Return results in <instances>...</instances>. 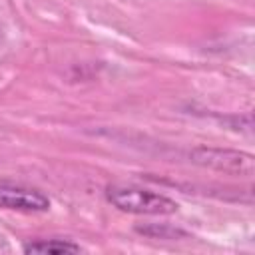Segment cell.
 Segmentation results:
<instances>
[{
  "label": "cell",
  "instance_id": "cell-4",
  "mask_svg": "<svg viewBox=\"0 0 255 255\" xmlns=\"http://www.w3.org/2000/svg\"><path fill=\"white\" fill-rule=\"evenodd\" d=\"M82 247L70 239H36L24 245V253H40V255H66L80 253Z\"/></svg>",
  "mask_w": 255,
  "mask_h": 255
},
{
  "label": "cell",
  "instance_id": "cell-2",
  "mask_svg": "<svg viewBox=\"0 0 255 255\" xmlns=\"http://www.w3.org/2000/svg\"><path fill=\"white\" fill-rule=\"evenodd\" d=\"M187 157L195 165L215 169V171H221V173H229V175L249 177L255 171L253 155L247 153V151H239V149L197 145V147L187 151Z\"/></svg>",
  "mask_w": 255,
  "mask_h": 255
},
{
  "label": "cell",
  "instance_id": "cell-3",
  "mask_svg": "<svg viewBox=\"0 0 255 255\" xmlns=\"http://www.w3.org/2000/svg\"><path fill=\"white\" fill-rule=\"evenodd\" d=\"M0 209L42 213L50 209V199L36 187L16 183L10 179H0Z\"/></svg>",
  "mask_w": 255,
  "mask_h": 255
},
{
  "label": "cell",
  "instance_id": "cell-5",
  "mask_svg": "<svg viewBox=\"0 0 255 255\" xmlns=\"http://www.w3.org/2000/svg\"><path fill=\"white\" fill-rule=\"evenodd\" d=\"M135 231L141 233V235L153 237V239H181V237H187V233L181 231V229H177V227L157 225V223H151V225H137Z\"/></svg>",
  "mask_w": 255,
  "mask_h": 255
},
{
  "label": "cell",
  "instance_id": "cell-1",
  "mask_svg": "<svg viewBox=\"0 0 255 255\" xmlns=\"http://www.w3.org/2000/svg\"><path fill=\"white\" fill-rule=\"evenodd\" d=\"M106 199L120 211L135 215H169L177 211V203L171 197L133 185H108Z\"/></svg>",
  "mask_w": 255,
  "mask_h": 255
}]
</instances>
